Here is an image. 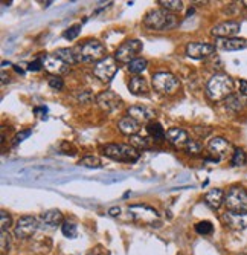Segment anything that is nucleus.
<instances>
[{"label":"nucleus","instance_id":"obj_22","mask_svg":"<svg viewBox=\"0 0 247 255\" xmlns=\"http://www.w3.org/2000/svg\"><path fill=\"white\" fill-rule=\"evenodd\" d=\"M147 133H148V137H151L154 142H162L164 139H166V133L159 123H153V121L148 123Z\"/></svg>","mask_w":247,"mask_h":255},{"label":"nucleus","instance_id":"obj_10","mask_svg":"<svg viewBox=\"0 0 247 255\" xmlns=\"http://www.w3.org/2000/svg\"><path fill=\"white\" fill-rule=\"evenodd\" d=\"M208 150H209V154L214 156L215 159L221 160V159H226L229 157L231 154H234V148L231 145L229 141H226L224 137H214L212 141L209 142L208 145Z\"/></svg>","mask_w":247,"mask_h":255},{"label":"nucleus","instance_id":"obj_15","mask_svg":"<svg viewBox=\"0 0 247 255\" xmlns=\"http://www.w3.org/2000/svg\"><path fill=\"white\" fill-rule=\"evenodd\" d=\"M238 32H240V23L234 20L218 23L211 31V34L217 38H234Z\"/></svg>","mask_w":247,"mask_h":255},{"label":"nucleus","instance_id":"obj_1","mask_svg":"<svg viewBox=\"0 0 247 255\" xmlns=\"http://www.w3.org/2000/svg\"><path fill=\"white\" fill-rule=\"evenodd\" d=\"M234 81L228 74H215L206 84V95L212 101H223L232 95Z\"/></svg>","mask_w":247,"mask_h":255},{"label":"nucleus","instance_id":"obj_23","mask_svg":"<svg viewBox=\"0 0 247 255\" xmlns=\"http://www.w3.org/2000/svg\"><path fill=\"white\" fill-rule=\"evenodd\" d=\"M221 48L224 51H241L244 48H247V38H226V40H221Z\"/></svg>","mask_w":247,"mask_h":255},{"label":"nucleus","instance_id":"obj_19","mask_svg":"<svg viewBox=\"0 0 247 255\" xmlns=\"http://www.w3.org/2000/svg\"><path fill=\"white\" fill-rule=\"evenodd\" d=\"M118 128L127 136H136V133L141 130V126L136 120H133L131 117L127 115V117H124L118 121Z\"/></svg>","mask_w":247,"mask_h":255},{"label":"nucleus","instance_id":"obj_9","mask_svg":"<svg viewBox=\"0 0 247 255\" xmlns=\"http://www.w3.org/2000/svg\"><path fill=\"white\" fill-rule=\"evenodd\" d=\"M37 229H38V220L32 216H23L17 220L14 234L18 239H29Z\"/></svg>","mask_w":247,"mask_h":255},{"label":"nucleus","instance_id":"obj_21","mask_svg":"<svg viewBox=\"0 0 247 255\" xmlns=\"http://www.w3.org/2000/svg\"><path fill=\"white\" fill-rule=\"evenodd\" d=\"M128 90L133 95H145L148 92V84L144 77H133L128 83Z\"/></svg>","mask_w":247,"mask_h":255},{"label":"nucleus","instance_id":"obj_37","mask_svg":"<svg viewBox=\"0 0 247 255\" xmlns=\"http://www.w3.org/2000/svg\"><path fill=\"white\" fill-rule=\"evenodd\" d=\"M49 86H51L52 89H57V90L63 89V86H64L63 78H61V77H51V78H49Z\"/></svg>","mask_w":247,"mask_h":255},{"label":"nucleus","instance_id":"obj_42","mask_svg":"<svg viewBox=\"0 0 247 255\" xmlns=\"http://www.w3.org/2000/svg\"><path fill=\"white\" fill-rule=\"evenodd\" d=\"M93 98H95V97H93L88 90H85V92H82V94H80V95H78V100H80V101H82V103L92 101Z\"/></svg>","mask_w":247,"mask_h":255},{"label":"nucleus","instance_id":"obj_47","mask_svg":"<svg viewBox=\"0 0 247 255\" xmlns=\"http://www.w3.org/2000/svg\"><path fill=\"white\" fill-rule=\"evenodd\" d=\"M88 255H96V254H88Z\"/></svg>","mask_w":247,"mask_h":255},{"label":"nucleus","instance_id":"obj_14","mask_svg":"<svg viewBox=\"0 0 247 255\" xmlns=\"http://www.w3.org/2000/svg\"><path fill=\"white\" fill-rule=\"evenodd\" d=\"M215 52V46L209 43H188L186 55L195 60H203L211 57Z\"/></svg>","mask_w":247,"mask_h":255},{"label":"nucleus","instance_id":"obj_12","mask_svg":"<svg viewBox=\"0 0 247 255\" xmlns=\"http://www.w3.org/2000/svg\"><path fill=\"white\" fill-rule=\"evenodd\" d=\"M96 103H98V106L104 112H115L122 104L121 97L118 94H115L113 90H104V92H101V94L96 97Z\"/></svg>","mask_w":247,"mask_h":255},{"label":"nucleus","instance_id":"obj_26","mask_svg":"<svg viewBox=\"0 0 247 255\" xmlns=\"http://www.w3.org/2000/svg\"><path fill=\"white\" fill-rule=\"evenodd\" d=\"M157 3L162 6V9H166L169 12H178L183 9L182 0H157Z\"/></svg>","mask_w":247,"mask_h":255},{"label":"nucleus","instance_id":"obj_39","mask_svg":"<svg viewBox=\"0 0 247 255\" xmlns=\"http://www.w3.org/2000/svg\"><path fill=\"white\" fill-rule=\"evenodd\" d=\"M31 134H32V130H23V131L17 133V136H15V144H18V142H21V141H25V139L29 137Z\"/></svg>","mask_w":247,"mask_h":255},{"label":"nucleus","instance_id":"obj_28","mask_svg":"<svg viewBox=\"0 0 247 255\" xmlns=\"http://www.w3.org/2000/svg\"><path fill=\"white\" fill-rule=\"evenodd\" d=\"M153 139L151 137H141V136H131V145L136 150H150L153 145Z\"/></svg>","mask_w":247,"mask_h":255},{"label":"nucleus","instance_id":"obj_8","mask_svg":"<svg viewBox=\"0 0 247 255\" xmlns=\"http://www.w3.org/2000/svg\"><path fill=\"white\" fill-rule=\"evenodd\" d=\"M119 61L115 57H105L101 61H98L93 67V74L95 77L102 81V83H110L116 75L118 69H119Z\"/></svg>","mask_w":247,"mask_h":255},{"label":"nucleus","instance_id":"obj_20","mask_svg":"<svg viewBox=\"0 0 247 255\" xmlns=\"http://www.w3.org/2000/svg\"><path fill=\"white\" fill-rule=\"evenodd\" d=\"M224 194L223 190L220 188H212L206 196H205V203L212 208V210H218V208L224 203Z\"/></svg>","mask_w":247,"mask_h":255},{"label":"nucleus","instance_id":"obj_18","mask_svg":"<svg viewBox=\"0 0 247 255\" xmlns=\"http://www.w3.org/2000/svg\"><path fill=\"white\" fill-rule=\"evenodd\" d=\"M128 117L136 120L138 123H147V121L151 123V120L154 118V112L144 106H131L128 109Z\"/></svg>","mask_w":247,"mask_h":255},{"label":"nucleus","instance_id":"obj_46","mask_svg":"<svg viewBox=\"0 0 247 255\" xmlns=\"http://www.w3.org/2000/svg\"><path fill=\"white\" fill-rule=\"evenodd\" d=\"M243 5H244V6L247 8V0H244V2H243Z\"/></svg>","mask_w":247,"mask_h":255},{"label":"nucleus","instance_id":"obj_31","mask_svg":"<svg viewBox=\"0 0 247 255\" xmlns=\"http://www.w3.org/2000/svg\"><path fill=\"white\" fill-rule=\"evenodd\" d=\"M231 162H232V165H234V167H243V165H246V164H247V156H246L244 150L235 148Z\"/></svg>","mask_w":247,"mask_h":255},{"label":"nucleus","instance_id":"obj_40","mask_svg":"<svg viewBox=\"0 0 247 255\" xmlns=\"http://www.w3.org/2000/svg\"><path fill=\"white\" fill-rule=\"evenodd\" d=\"M9 234L8 233H2V236H0V240H2V251L3 252H6V251H9V237H8Z\"/></svg>","mask_w":247,"mask_h":255},{"label":"nucleus","instance_id":"obj_48","mask_svg":"<svg viewBox=\"0 0 247 255\" xmlns=\"http://www.w3.org/2000/svg\"><path fill=\"white\" fill-rule=\"evenodd\" d=\"M240 255H243V254H240Z\"/></svg>","mask_w":247,"mask_h":255},{"label":"nucleus","instance_id":"obj_3","mask_svg":"<svg viewBox=\"0 0 247 255\" xmlns=\"http://www.w3.org/2000/svg\"><path fill=\"white\" fill-rule=\"evenodd\" d=\"M101 153L108 159L124 162V164H134L141 157L139 150H136L131 144H107L101 147Z\"/></svg>","mask_w":247,"mask_h":255},{"label":"nucleus","instance_id":"obj_5","mask_svg":"<svg viewBox=\"0 0 247 255\" xmlns=\"http://www.w3.org/2000/svg\"><path fill=\"white\" fill-rule=\"evenodd\" d=\"M224 205L228 211L232 213H247V190L243 187H232L224 196Z\"/></svg>","mask_w":247,"mask_h":255},{"label":"nucleus","instance_id":"obj_24","mask_svg":"<svg viewBox=\"0 0 247 255\" xmlns=\"http://www.w3.org/2000/svg\"><path fill=\"white\" fill-rule=\"evenodd\" d=\"M58 58H61L66 64H75L77 61H80V54L75 52L74 49H67V48H61V49H57L54 52Z\"/></svg>","mask_w":247,"mask_h":255},{"label":"nucleus","instance_id":"obj_30","mask_svg":"<svg viewBox=\"0 0 247 255\" xmlns=\"http://www.w3.org/2000/svg\"><path fill=\"white\" fill-rule=\"evenodd\" d=\"M80 165L81 167H85V168H101L102 167V162L96 156H84L80 160Z\"/></svg>","mask_w":247,"mask_h":255},{"label":"nucleus","instance_id":"obj_17","mask_svg":"<svg viewBox=\"0 0 247 255\" xmlns=\"http://www.w3.org/2000/svg\"><path fill=\"white\" fill-rule=\"evenodd\" d=\"M223 222L232 229H246L247 228V213H232L226 211L223 214Z\"/></svg>","mask_w":247,"mask_h":255},{"label":"nucleus","instance_id":"obj_13","mask_svg":"<svg viewBox=\"0 0 247 255\" xmlns=\"http://www.w3.org/2000/svg\"><path fill=\"white\" fill-rule=\"evenodd\" d=\"M43 67L54 77H60V74H64L69 71V64H66L61 58H58L55 54H48L43 57Z\"/></svg>","mask_w":247,"mask_h":255},{"label":"nucleus","instance_id":"obj_27","mask_svg":"<svg viewBox=\"0 0 247 255\" xmlns=\"http://www.w3.org/2000/svg\"><path fill=\"white\" fill-rule=\"evenodd\" d=\"M148 66V61L142 57H138V58H134L131 63H128V71L134 75H138V74H142L145 69Z\"/></svg>","mask_w":247,"mask_h":255},{"label":"nucleus","instance_id":"obj_29","mask_svg":"<svg viewBox=\"0 0 247 255\" xmlns=\"http://www.w3.org/2000/svg\"><path fill=\"white\" fill-rule=\"evenodd\" d=\"M224 106H226V110H229V112H232V113H237V112L241 110L243 101H241V98H240L238 95L232 94L231 97H228L226 100H224Z\"/></svg>","mask_w":247,"mask_h":255},{"label":"nucleus","instance_id":"obj_32","mask_svg":"<svg viewBox=\"0 0 247 255\" xmlns=\"http://www.w3.org/2000/svg\"><path fill=\"white\" fill-rule=\"evenodd\" d=\"M61 231H63V236L67 237V239H75L77 234H78L77 225L72 223V222H64V223L61 225Z\"/></svg>","mask_w":247,"mask_h":255},{"label":"nucleus","instance_id":"obj_45","mask_svg":"<svg viewBox=\"0 0 247 255\" xmlns=\"http://www.w3.org/2000/svg\"><path fill=\"white\" fill-rule=\"evenodd\" d=\"M14 69H15V72H17V74H21V75H25V71H23V69H21L20 66L14 64Z\"/></svg>","mask_w":247,"mask_h":255},{"label":"nucleus","instance_id":"obj_34","mask_svg":"<svg viewBox=\"0 0 247 255\" xmlns=\"http://www.w3.org/2000/svg\"><path fill=\"white\" fill-rule=\"evenodd\" d=\"M11 226H12L11 216L5 210H2V211H0V228H2V233H8V229Z\"/></svg>","mask_w":247,"mask_h":255},{"label":"nucleus","instance_id":"obj_6","mask_svg":"<svg viewBox=\"0 0 247 255\" xmlns=\"http://www.w3.org/2000/svg\"><path fill=\"white\" fill-rule=\"evenodd\" d=\"M142 49H144V46H142L141 40L130 38V40H125L116 49L115 58L119 63H131L134 58H138V55L142 52Z\"/></svg>","mask_w":247,"mask_h":255},{"label":"nucleus","instance_id":"obj_2","mask_svg":"<svg viewBox=\"0 0 247 255\" xmlns=\"http://www.w3.org/2000/svg\"><path fill=\"white\" fill-rule=\"evenodd\" d=\"M177 17L166 9H153L144 18V26L150 31H169L177 26Z\"/></svg>","mask_w":247,"mask_h":255},{"label":"nucleus","instance_id":"obj_35","mask_svg":"<svg viewBox=\"0 0 247 255\" xmlns=\"http://www.w3.org/2000/svg\"><path fill=\"white\" fill-rule=\"evenodd\" d=\"M80 34H81V25H74V26L67 28V29L63 32V37H64L67 41H72V40H75Z\"/></svg>","mask_w":247,"mask_h":255},{"label":"nucleus","instance_id":"obj_38","mask_svg":"<svg viewBox=\"0 0 247 255\" xmlns=\"http://www.w3.org/2000/svg\"><path fill=\"white\" fill-rule=\"evenodd\" d=\"M28 69H29V71H32V72H38V71H41V69H43V61L41 60H34V61H31L28 64Z\"/></svg>","mask_w":247,"mask_h":255},{"label":"nucleus","instance_id":"obj_33","mask_svg":"<svg viewBox=\"0 0 247 255\" xmlns=\"http://www.w3.org/2000/svg\"><path fill=\"white\" fill-rule=\"evenodd\" d=\"M195 231L200 234V236H209L214 233V225L208 220H203V222H198L195 225Z\"/></svg>","mask_w":247,"mask_h":255},{"label":"nucleus","instance_id":"obj_44","mask_svg":"<svg viewBox=\"0 0 247 255\" xmlns=\"http://www.w3.org/2000/svg\"><path fill=\"white\" fill-rule=\"evenodd\" d=\"M108 214H110V216H119V214H121V208H119V206L110 208V210H108Z\"/></svg>","mask_w":247,"mask_h":255},{"label":"nucleus","instance_id":"obj_43","mask_svg":"<svg viewBox=\"0 0 247 255\" xmlns=\"http://www.w3.org/2000/svg\"><path fill=\"white\" fill-rule=\"evenodd\" d=\"M240 94L247 97V81L246 80H240Z\"/></svg>","mask_w":247,"mask_h":255},{"label":"nucleus","instance_id":"obj_41","mask_svg":"<svg viewBox=\"0 0 247 255\" xmlns=\"http://www.w3.org/2000/svg\"><path fill=\"white\" fill-rule=\"evenodd\" d=\"M61 147H64V150H63V153H64V154H69V156H75V154H77L75 147H74V145H71V144L63 142V144H61Z\"/></svg>","mask_w":247,"mask_h":255},{"label":"nucleus","instance_id":"obj_25","mask_svg":"<svg viewBox=\"0 0 247 255\" xmlns=\"http://www.w3.org/2000/svg\"><path fill=\"white\" fill-rule=\"evenodd\" d=\"M41 220L48 226H57L63 222V214L58 210H51V211H46L44 214H41Z\"/></svg>","mask_w":247,"mask_h":255},{"label":"nucleus","instance_id":"obj_4","mask_svg":"<svg viewBox=\"0 0 247 255\" xmlns=\"http://www.w3.org/2000/svg\"><path fill=\"white\" fill-rule=\"evenodd\" d=\"M151 81H153V87L159 92V94H164V95H171L178 87H180V81H178V78L174 74L165 72V71L153 74Z\"/></svg>","mask_w":247,"mask_h":255},{"label":"nucleus","instance_id":"obj_36","mask_svg":"<svg viewBox=\"0 0 247 255\" xmlns=\"http://www.w3.org/2000/svg\"><path fill=\"white\" fill-rule=\"evenodd\" d=\"M185 151L189 156H197V154H200L201 151H203V147H201V144L197 142V141H189L186 144V147H185Z\"/></svg>","mask_w":247,"mask_h":255},{"label":"nucleus","instance_id":"obj_11","mask_svg":"<svg viewBox=\"0 0 247 255\" xmlns=\"http://www.w3.org/2000/svg\"><path fill=\"white\" fill-rule=\"evenodd\" d=\"M128 211L131 213L134 220L141 223H154V220H157V217H159L154 208L147 205H131Z\"/></svg>","mask_w":247,"mask_h":255},{"label":"nucleus","instance_id":"obj_16","mask_svg":"<svg viewBox=\"0 0 247 255\" xmlns=\"http://www.w3.org/2000/svg\"><path fill=\"white\" fill-rule=\"evenodd\" d=\"M166 139L168 141L177 147V148H182V147H186V144L189 142V136H188V131L183 130V128H178V127H172L166 131Z\"/></svg>","mask_w":247,"mask_h":255},{"label":"nucleus","instance_id":"obj_7","mask_svg":"<svg viewBox=\"0 0 247 255\" xmlns=\"http://www.w3.org/2000/svg\"><path fill=\"white\" fill-rule=\"evenodd\" d=\"M80 60L82 61H101L102 58H105V46L99 41V40H87L85 43H82L80 46Z\"/></svg>","mask_w":247,"mask_h":255}]
</instances>
